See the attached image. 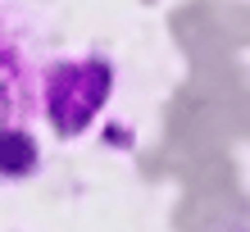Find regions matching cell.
<instances>
[{
  "instance_id": "cell-1",
  "label": "cell",
  "mask_w": 250,
  "mask_h": 232,
  "mask_svg": "<svg viewBox=\"0 0 250 232\" xmlns=\"http://www.w3.org/2000/svg\"><path fill=\"white\" fill-rule=\"evenodd\" d=\"M50 68V32L32 0H0V141L46 109Z\"/></svg>"
},
{
  "instance_id": "cell-2",
  "label": "cell",
  "mask_w": 250,
  "mask_h": 232,
  "mask_svg": "<svg viewBox=\"0 0 250 232\" xmlns=\"http://www.w3.org/2000/svg\"><path fill=\"white\" fill-rule=\"evenodd\" d=\"M114 68L105 60H64L50 68L46 82V119L60 137H78L109 100Z\"/></svg>"
}]
</instances>
